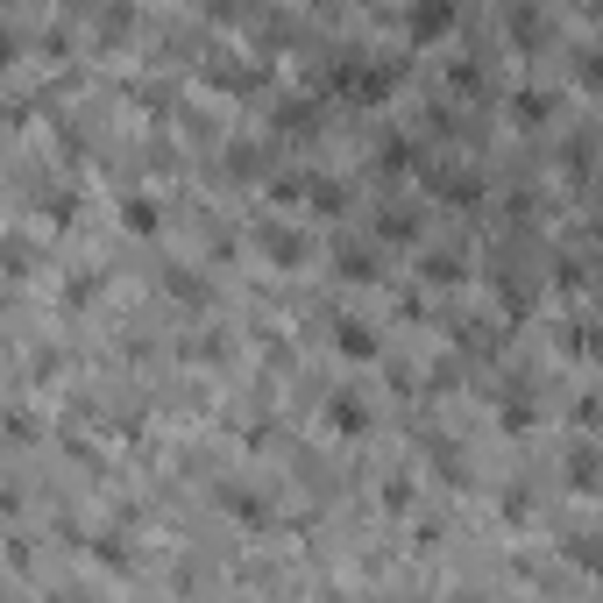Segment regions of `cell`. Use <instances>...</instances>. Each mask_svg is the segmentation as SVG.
Returning a JSON list of instances; mask_svg holds the SVG:
<instances>
[{
  "label": "cell",
  "mask_w": 603,
  "mask_h": 603,
  "mask_svg": "<svg viewBox=\"0 0 603 603\" xmlns=\"http://www.w3.org/2000/svg\"><path fill=\"white\" fill-rule=\"evenodd\" d=\"M419 164V149L405 142V135H384V142H376V171H412Z\"/></svg>",
  "instance_id": "7c38bea8"
},
{
  "label": "cell",
  "mask_w": 603,
  "mask_h": 603,
  "mask_svg": "<svg viewBox=\"0 0 603 603\" xmlns=\"http://www.w3.org/2000/svg\"><path fill=\"white\" fill-rule=\"evenodd\" d=\"M568 483H575L582 497L603 490V455H596V447H575V455H568Z\"/></svg>",
  "instance_id": "52a82bcc"
},
{
  "label": "cell",
  "mask_w": 603,
  "mask_h": 603,
  "mask_svg": "<svg viewBox=\"0 0 603 603\" xmlns=\"http://www.w3.org/2000/svg\"><path fill=\"white\" fill-rule=\"evenodd\" d=\"M228 171H235V178H256V171H263V149H256V142H242L235 157H228Z\"/></svg>",
  "instance_id": "603a6c76"
},
{
  "label": "cell",
  "mask_w": 603,
  "mask_h": 603,
  "mask_svg": "<svg viewBox=\"0 0 603 603\" xmlns=\"http://www.w3.org/2000/svg\"><path fill=\"white\" fill-rule=\"evenodd\" d=\"M277 199H306L313 213H341L348 206V185L341 178H320V171H298V178H277Z\"/></svg>",
  "instance_id": "7a4b0ae2"
},
{
  "label": "cell",
  "mask_w": 603,
  "mask_h": 603,
  "mask_svg": "<svg viewBox=\"0 0 603 603\" xmlns=\"http://www.w3.org/2000/svg\"><path fill=\"white\" fill-rule=\"evenodd\" d=\"M334 270H341L348 284H376V277H384V270H376V256H369V249H341V256H334Z\"/></svg>",
  "instance_id": "9a60e30c"
},
{
  "label": "cell",
  "mask_w": 603,
  "mask_h": 603,
  "mask_svg": "<svg viewBox=\"0 0 603 603\" xmlns=\"http://www.w3.org/2000/svg\"><path fill=\"white\" fill-rule=\"evenodd\" d=\"M462 270H469V263H462L455 249H433V256H426V284H462Z\"/></svg>",
  "instance_id": "ac0fdd59"
},
{
  "label": "cell",
  "mask_w": 603,
  "mask_h": 603,
  "mask_svg": "<svg viewBox=\"0 0 603 603\" xmlns=\"http://www.w3.org/2000/svg\"><path fill=\"white\" fill-rule=\"evenodd\" d=\"M164 291H171V298H185V306H206V298H213L199 270H164Z\"/></svg>",
  "instance_id": "5bb4252c"
},
{
  "label": "cell",
  "mask_w": 603,
  "mask_h": 603,
  "mask_svg": "<svg viewBox=\"0 0 603 603\" xmlns=\"http://www.w3.org/2000/svg\"><path fill=\"white\" fill-rule=\"evenodd\" d=\"M121 228H128V235H157V228H164L157 199H142V192H135V199H121Z\"/></svg>",
  "instance_id": "ba28073f"
},
{
  "label": "cell",
  "mask_w": 603,
  "mask_h": 603,
  "mask_svg": "<svg viewBox=\"0 0 603 603\" xmlns=\"http://www.w3.org/2000/svg\"><path fill=\"white\" fill-rule=\"evenodd\" d=\"M561 348H575V355H596V348H603V334H589V327H561Z\"/></svg>",
  "instance_id": "cb8c5ba5"
},
{
  "label": "cell",
  "mask_w": 603,
  "mask_h": 603,
  "mask_svg": "<svg viewBox=\"0 0 603 603\" xmlns=\"http://www.w3.org/2000/svg\"><path fill=\"white\" fill-rule=\"evenodd\" d=\"M405 504H412V483L391 476V483H384V511H405Z\"/></svg>",
  "instance_id": "484cf974"
},
{
  "label": "cell",
  "mask_w": 603,
  "mask_h": 603,
  "mask_svg": "<svg viewBox=\"0 0 603 603\" xmlns=\"http://www.w3.org/2000/svg\"><path fill=\"white\" fill-rule=\"evenodd\" d=\"M426 185H433L440 199H455V206H476V199H483V178H476V171H455V164H426Z\"/></svg>",
  "instance_id": "5b68a950"
},
{
  "label": "cell",
  "mask_w": 603,
  "mask_h": 603,
  "mask_svg": "<svg viewBox=\"0 0 603 603\" xmlns=\"http://www.w3.org/2000/svg\"><path fill=\"white\" fill-rule=\"evenodd\" d=\"M376 235H384V242H419V213L412 206H384V213H376Z\"/></svg>",
  "instance_id": "9c48e42d"
},
{
  "label": "cell",
  "mask_w": 603,
  "mask_h": 603,
  "mask_svg": "<svg viewBox=\"0 0 603 603\" xmlns=\"http://www.w3.org/2000/svg\"><path fill=\"white\" fill-rule=\"evenodd\" d=\"M313 121H320V107H313V100H291V107H277V128H291V135H306Z\"/></svg>",
  "instance_id": "44dd1931"
},
{
  "label": "cell",
  "mask_w": 603,
  "mask_h": 603,
  "mask_svg": "<svg viewBox=\"0 0 603 603\" xmlns=\"http://www.w3.org/2000/svg\"><path fill=\"white\" fill-rule=\"evenodd\" d=\"M327 86L348 93V100H362V107H376V100H391L398 71H391V64H362V57H334V64H327Z\"/></svg>",
  "instance_id": "6da1fadb"
},
{
  "label": "cell",
  "mask_w": 603,
  "mask_h": 603,
  "mask_svg": "<svg viewBox=\"0 0 603 603\" xmlns=\"http://www.w3.org/2000/svg\"><path fill=\"white\" fill-rule=\"evenodd\" d=\"M36 213L50 220V228H71V220H79V192H57V185H50V192L36 199Z\"/></svg>",
  "instance_id": "30bf717a"
},
{
  "label": "cell",
  "mask_w": 603,
  "mask_h": 603,
  "mask_svg": "<svg viewBox=\"0 0 603 603\" xmlns=\"http://www.w3.org/2000/svg\"><path fill=\"white\" fill-rule=\"evenodd\" d=\"M447 86H462V93L476 100V93H483V71H476V64H455V71H447Z\"/></svg>",
  "instance_id": "d4e9b609"
},
{
  "label": "cell",
  "mask_w": 603,
  "mask_h": 603,
  "mask_svg": "<svg viewBox=\"0 0 603 603\" xmlns=\"http://www.w3.org/2000/svg\"><path fill=\"white\" fill-rule=\"evenodd\" d=\"M568 561H582L589 575H603V540H596V533H575V540H568Z\"/></svg>",
  "instance_id": "ffe728a7"
},
{
  "label": "cell",
  "mask_w": 603,
  "mask_h": 603,
  "mask_svg": "<svg viewBox=\"0 0 603 603\" xmlns=\"http://www.w3.org/2000/svg\"><path fill=\"white\" fill-rule=\"evenodd\" d=\"M511 114H518V121H525V128H540V121H547V114H554V100H547V93H540V86H525V93H518V100H511Z\"/></svg>",
  "instance_id": "e0dca14e"
},
{
  "label": "cell",
  "mask_w": 603,
  "mask_h": 603,
  "mask_svg": "<svg viewBox=\"0 0 603 603\" xmlns=\"http://www.w3.org/2000/svg\"><path fill=\"white\" fill-rule=\"evenodd\" d=\"M447 29H455V0H412L405 8V36L412 43H440Z\"/></svg>",
  "instance_id": "277c9868"
},
{
  "label": "cell",
  "mask_w": 603,
  "mask_h": 603,
  "mask_svg": "<svg viewBox=\"0 0 603 603\" xmlns=\"http://www.w3.org/2000/svg\"><path fill=\"white\" fill-rule=\"evenodd\" d=\"M220 504H228L242 525H270V504H263V497H249V490H220Z\"/></svg>",
  "instance_id": "2e32d148"
},
{
  "label": "cell",
  "mask_w": 603,
  "mask_h": 603,
  "mask_svg": "<svg viewBox=\"0 0 603 603\" xmlns=\"http://www.w3.org/2000/svg\"><path fill=\"white\" fill-rule=\"evenodd\" d=\"M256 249L277 263V270H298V263H306V235H298V228H284V220H263V228H256Z\"/></svg>",
  "instance_id": "3957f363"
},
{
  "label": "cell",
  "mask_w": 603,
  "mask_h": 603,
  "mask_svg": "<svg viewBox=\"0 0 603 603\" xmlns=\"http://www.w3.org/2000/svg\"><path fill=\"white\" fill-rule=\"evenodd\" d=\"M206 79H213V86H256V71L235 64V57H206Z\"/></svg>",
  "instance_id": "d6986e66"
},
{
  "label": "cell",
  "mask_w": 603,
  "mask_h": 603,
  "mask_svg": "<svg viewBox=\"0 0 603 603\" xmlns=\"http://www.w3.org/2000/svg\"><path fill=\"white\" fill-rule=\"evenodd\" d=\"M334 348L355 355V362H369V355H376V334H369L362 320H341V327H334Z\"/></svg>",
  "instance_id": "8fae6325"
},
{
  "label": "cell",
  "mask_w": 603,
  "mask_h": 603,
  "mask_svg": "<svg viewBox=\"0 0 603 603\" xmlns=\"http://www.w3.org/2000/svg\"><path fill=\"white\" fill-rule=\"evenodd\" d=\"M327 426L348 433V440H362V433H369V405H362L355 391H341V398H327Z\"/></svg>",
  "instance_id": "8992f818"
},
{
  "label": "cell",
  "mask_w": 603,
  "mask_h": 603,
  "mask_svg": "<svg viewBox=\"0 0 603 603\" xmlns=\"http://www.w3.org/2000/svg\"><path fill=\"white\" fill-rule=\"evenodd\" d=\"M128 29H135V8L128 0H107L100 8V43H128Z\"/></svg>",
  "instance_id": "4fadbf2b"
},
{
  "label": "cell",
  "mask_w": 603,
  "mask_h": 603,
  "mask_svg": "<svg viewBox=\"0 0 603 603\" xmlns=\"http://www.w3.org/2000/svg\"><path fill=\"white\" fill-rule=\"evenodd\" d=\"M575 79H582V86H603V43H589V50L575 57Z\"/></svg>",
  "instance_id": "7402d4cb"
}]
</instances>
